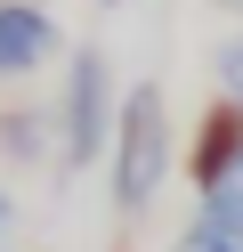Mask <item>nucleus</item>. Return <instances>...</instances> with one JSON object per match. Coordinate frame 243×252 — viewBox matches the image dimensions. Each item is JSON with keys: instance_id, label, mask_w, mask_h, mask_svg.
<instances>
[{"instance_id": "obj_1", "label": "nucleus", "mask_w": 243, "mask_h": 252, "mask_svg": "<svg viewBox=\"0 0 243 252\" xmlns=\"http://www.w3.org/2000/svg\"><path fill=\"white\" fill-rule=\"evenodd\" d=\"M170 163H178L170 98H162V82H130V90H122V114H113V147H106L113 212H122V220L154 212V195L170 187Z\"/></svg>"}, {"instance_id": "obj_2", "label": "nucleus", "mask_w": 243, "mask_h": 252, "mask_svg": "<svg viewBox=\"0 0 243 252\" xmlns=\"http://www.w3.org/2000/svg\"><path fill=\"white\" fill-rule=\"evenodd\" d=\"M113 114H122V90H113L106 49H73V57H65V90H57V106H49V122H57V163L65 171L106 163Z\"/></svg>"}, {"instance_id": "obj_3", "label": "nucleus", "mask_w": 243, "mask_h": 252, "mask_svg": "<svg viewBox=\"0 0 243 252\" xmlns=\"http://www.w3.org/2000/svg\"><path fill=\"white\" fill-rule=\"evenodd\" d=\"M243 171V98H219L187 138V187L194 195H219L227 179Z\"/></svg>"}, {"instance_id": "obj_4", "label": "nucleus", "mask_w": 243, "mask_h": 252, "mask_svg": "<svg viewBox=\"0 0 243 252\" xmlns=\"http://www.w3.org/2000/svg\"><path fill=\"white\" fill-rule=\"evenodd\" d=\"M57 49H65V33H57L49 8H32V0H0V82L41 73Z\"/></svg>"}, {"instance_id": "obj_5", "label": "nucleus", "mask_w": 243, "mask_h": 252, "mask_svg": "<svg viewBox=\"0 0 243 252\" xmlns=\"http://www.w3.org/2000/svg\"><path fill=\"white\" fill-rule=\"evenodd\" d=\"M49 138H57L49 106H0V155H8V163H41Z\"/></svg>"}, {"instance_id": "obj_6", "label": "nucleus", "mask_w": 243, "mask_h": 252, "mask_svg": "<svg viewBox=\"0 0 243 252\" xmlns=\"http://www.w3.org/2000/svg\"><path fill=\"white\" fill-rule=\"evenodd\" d=\"M211 82H219V98H243V33H227L211 49Z\"/></svg>"}, {"instance_id": "obj_7", "label": "nucleus", "mask_w": 243, "mask_h": 252, "mask_svg": "<svg viewBox=\"0 0 243 252\" xmlns=\"http://www.w3.org/2000/svg\"><path fill=\"white\" fill-rule=\"evenodd\" d=\"M8 220H16V195H8V187H0V236H8Z\"/></svg>"}, {"instance_id": "obj_8", "label": "nucleus", "mask_w": 243, "mask_h": 252, "mask_svg": "<svg viewBox=\"0 0 243 252\" xmlns=\"http://www.w3.org/2000/svg\"><path fill=\"white\" fill-rule=\"evenodd\" d=\"M211 8H235V17H243V0H211Z\"/></svg>"}, {"instance_id": "obj_9", "label": "nucleus", "mask_w": 243, "mask_h": 252, "mask_svg": "<svg viewBox=\"0 0 243 252\" xmlns=\"http://www.w3.org/2000/svg\"><path fill=\"white\" fill-rule=\"evenodd\" d=\"M97 8H122V0H97Z\"/></svg>"}, {"instance_id": "obj_10", "label": "nucleus", "mask_w": 243, "mask_h": 252, "mask_svg": "<svg viewBox=\"0 0 243 252\" xmlns=\"http://www.w3.org/2000/svg\"><path fill=\"white\" fill-rule=\"evenodd\" d=\"M32 8H49V0H32Z\"/></svg>"}]
</instances>
